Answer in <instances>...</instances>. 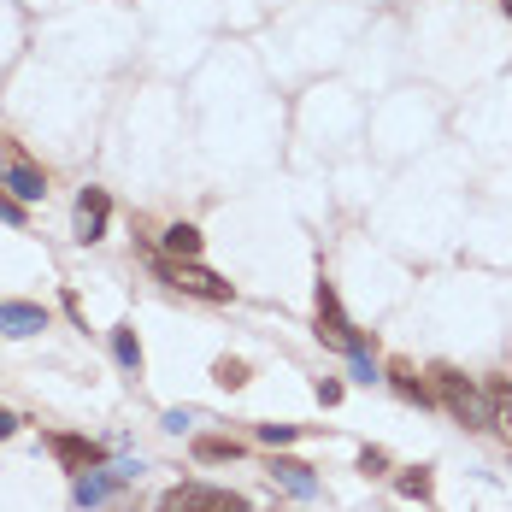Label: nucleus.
<instances>
[{
  "label": "nucleus",
  "instance_id": "aec40b11",
  "mask_svg": "<svg viewBox=\"0 0 512 512\" xmlns=\"http://www.w3.org/2000/svg\"><path fill=\"white\" fill-rule=\"evenodd\" d=\"M348 365H354V383H377V359L371 354H348Z\"/></svg>",
  "mask_w": 512,
  "mask_h": 512
},
{
  "label": "nucleus",
  "instance_id": "6e6552de",
  "mask_svg": "<svg viewBox=\"0 0 512 512\" xmlns=\"http://www.w3.org/2000/svg\"><path fill=\"white\" fill-rule=\"evenodd\" d=\"M48 330V307L36 301H0V336H36Z\"/></svg>",
  "mask_w": 512,
  "mask_h": 512
},
{
  "label": "nucleus",
  "instance_id": "6ab92c4d",
  "mask_svg": "<svg viewBox=\"0 0 512 512\" xmlns=\"http://www.w3.org/2000/svg\"><path fill=\"white\" fill-rule=\"evenodd\" d=\"M359 471H365V477H383V471H389V454H383V448H365V454H359Z\"/></svg>",
  "mask_w": 512,
  "mask_h": 512
},
{
  "label": "nucleus",
  "instance_id": "ddd939ff",
  "mask_svg": "<svg viewBox=\"0 0 512 512\" xmlns=\"http://www.w3.org/2000/svg\"><path fill=\"white\" fill-rule=\"evenodd\" d=\"M112 359H118L124 371H142V342H136V330H130V324H118V330H112Z\"/></svg>",
  "mask_w": 512,
  "mask_h": 512
},
{
  "label": "nucleus",
  "instance_id": "a211bd4d",
  "mask_svg": "<svg viewBox=\"0 0 512 512\" xmlns=\"http://www.w3.org/2000/svg\"><path fill=\"white\" fill-rule=\"evenodd\" d=\"M259 442L265 448H283V442H295V424H259Z\"/></svg>",
  "mask_w": 512,
  "mask_h": 512
},
{
  "label": "nucleus",
  "instance_id": "4be33fe9",
  "mask_svg": "<svg viewBox=\"0 0 512 512\" xmlns=\"http://www.w3.org/2000/svg\"><path fill=\"white\" fill-rule=\"evenodd\" d=\"M159 424H165V430H171V436H183V430H189V424H195V412L183 407V412H165V418H159Z\"/></svg>",
  "mask_w": 512,
  "mask_h": 512
},
{
  "label": "nucleus",
  "instance_id": "f257e3e1",
  "mask_svg": "<svg viewBox=\"0 0 512 512\" xmlns=\"http://www.w3.org/2000/svg\"><path fill=\"white\" fill-rule=\"evenodd\" d=\"M430 389H436V401L460 418L465 430H495V407H489V389H477L465 371L454 365H430Z\"/></svg>",
  "mask_w": 512,
  "mask_h": 512
},
{
  "label": "nucleus",
  "instance_id": "9b49d317",
  "mask_svg": "<svg viewBox=\"0 0 512 512\" xmlns=\"http://www.w3.org/2000/svg\"><path fill=\"white\" fill-rule=\"evenodd\" d=\"M389 383H395V395H401V401H418V407H430V401H436V389L412 371L407 359H395V365H389Z\"/></svg>",
  "mask_w": 512,
  "mask_h": 512
},
{
  "label": "nucleus",
  "instance_id": "393cba45",
  "mask_svg": "<svg viewBox=\"0 0 512 512\" xmlns=\"http://www.w3.org/2000/svg\"><path fill=\"white\" fill-rule=\"evenodd\" d=\"M501 12H507V18H512V0H501Z\"/></svg>",
  "mask_w": 512,
  "mask_h": 512
},
{
  "label": "nucleus",
  "instance_id": "dca6fc26",
  "mask_svg": "<svg viewBox=\"0 0 512 512\" xmlns=\"http://www.w3.org/2000/svg\"><path fill=\"white\" fill-rule=\"evenodd\" d=\"M395 489H401L407 501H430V465H412V471H401V477H395Z\"/></svg>",
  "mask_w": 512,
  "mask_h": 512
},
{
  "label": "nucleus",
  "instance_id": "1a4fd4ad",
  "mask_svg": "<svg viewBox=\"0 0 512 512\" xmlns=\"http://www.w3.org/2000/svg\"><path fill=\"white\" fill-rule=\"evenodd\" d=\"M0 189H12L18 201H42V195H48V177H42L36 165H24V159H12V165L0 171Z\"/></svg>",
  "mask_w": 512,
  "mask_h": 512
},
{
  "label": "nucleus",
  "instance_id": "20e7f679",
  "mask_svg": "<svg viewBox=\"0 0 512 512\" xmlns=\"http://www.w3.org/2000/svg\"><path fill=\"white\" fill-rule=\"evenodd\" d=\"M318 342H330V348H342V354H365V336L354 330V318L342 312V301H336L330 283H318Z\"/></svg>",
  "mask_w": 512,
  "mask_h": 512
},
{
  "label": "nucleus",
  "instance_id": "f03ea898",
  "mask_svg": "<svg viewBox=\"0 0 512 512\" xmlns=\"http://www.w3.org/2000/svg\"><path fill=\"white\" fill-rule=\"evenodd\" d=\"M154 271L171 283V289H183V295H195V301H230L236 289L218 277V271H206V265H195V259H154Z\"/></svg>",
  "mask_w": 512,
  "mask_h": 512
},
{
  "label": "nucleus",
  "instance_id": "a878e982",
  "mask_svg": "<svg viewBox=\"0 0 512 512\" xmlns=\"http://www.w3.org/2000/svg\"><path fill=\"white\" fill-rule=\"evenodd\" d=\"M0 171H6V165H0Z\"/></svg>",
  "mask_w": 512,
  "mask_h": 512
},
{
  "label": "nucleus",
  "instance_id": "b1692460",
  "mask_svg": "<svg viewBox=\"0 0 512 512\" xmlns=\"http://www.w3.org/2000/svg\"><path fill=\"white\" fill-rule=\"evenodd\" d=\"M12 430H18V412H6V407H0V442H6Z\"/></svg>",
  "mask_w": 512,
  "mask_h": 512
},
{
  "label": "nucleus",
  "instance_id": "4468645a",
  "mask_svg": "<svg viewBox=\"0 0 512 512\" xmlns=\"http://www.w3.org/2000/svg\"><path fill=\"white\" fill-rule=\"evenodd\" d=\"M489 407H495V430L512 442V383H501V377L489 383Z\"/></svg>",
  "mask_w": 512,
  "mask_h": 512
},
{
  "label": "nucleus",
  "instance_id": "0eeeda50",
  "mask_svg": "<svg viewBox=\"0 0 512 512\" xmlns=\"http://www.w3.org/2000/svg\"><path fill=\"white\" fill-rule=\"evenodd\" d=\"M106 218H112L106 189H83V195H77V236H83V242H101V236H106Z\"/></svg>",
  "mask_w": 512,
  "mask_h": 512
},
{
  "label": "nucleus",
  "instance_id": "f8f14e48",
  "mask_svg": "<svg viewBox=\"0 0 512 512\" xmlns=\"http://www.w3.org/2000/svg\"><path fill=\"white\" fill-rule=\"evenodd\" d=\"M165 259H201V230L195 224H171L165 230Z\"/></svg>",
  "mask_w": 512,
  "mask_h": 512
},
{
  "label": "nucleus",
  "instance_id": "423d86ee",
  "mask_svg": "<svg viewBox=\"0 0 512 512\" xmlns=\"http://www.w3.org/2000/svg\"><path fill=\"white\" fill-rule=\"evenodd\" d=\"M48 448H53V460L71 465L77 477H83V471H95V465H106V448H101V442H89V436H53Z\"/></svg>",
  "mask_w": 512,
  "mask_h": 512
},
{
  "label": "nucleus",
  "instance_id": "2eb2a0df",
  "mask_svg": "<svg viewBox=\"0 0 512 512\" xmlns=\"http://www.w3.org/2000/svg\"><path fill=\"white\" fill-rule=\"evenodd\" d=\"M236 454H242V442H230V436H201V442H195V460H206V465L236 460Z\"/></svg>",
  "mask_w": 512,
  "mask_h": 512
},
{
  "label": "nucleus",
  "instance_id": "412c9836",
  "mask_svg": "<svg viewBox=\"0 0 512 512\" xmlns=\"http://www.w3.org/2000/svg\"><path fill=\"white\" fill-rule=\"evenodd\" d=\"M0 224H24V201L18 195H0Z\"/></svg>",
  "mask_w": 512,
  "mask_h": 512
},
{
  "label": "nucleus",
  "instance_id": "7ed1b4c3",
  "mask_svg": "<svg viewBox=\"0 0 512 512\" xmlns=\"http://www.w3.org/2000/svg\"><path fill=\"white\" fill-rule=\"evenodd\" d=\"M142 477V465L136 460H118V465H95V471H83L77 483H71V501L83 512H95V507H106L112 501V489H124V483H136Z\"/></svg>",
  "mask_w": 512,
  "mask_h": 512
},
{
  "label": "nucleus",
  "instance_id": "39448f33",
  "mask_svg": "<svg viewBox=\"0 0 512 512\" xmlns=\"http://www.w3.org/2000/svg\"><path fill=\"white\" fill-rule=\"evenodd\" d=\"M154 512H248V501L230 489H212V483H177Z\"/></svg>",
  "mask_w": 512,
  "mask_h": 512
},
{
  "label": "nucleus",
  "instance_id": "f3484780",
  "mask_svg": "<svg viewBox=\"0 0 512 512\" xmlns=\"http://www.w3.org/2000/svg\"><path fill=\"white\" fill-rule=\"evenodd\" d=\"M212 383H218V389H242V383H248V359H218V365H212Z\"/></svg>",
  "mask_w": 512,
  "mask_h": 512
},
{
  "label": "nucleus",
  "instance_id": "9d476101",
  "mask_svg": "<svg viewBox=\"0 0 512 512\" xmlns=\"http://www.w3.org/2000/svg\"><path fill=\"white\" fill-rule=\"evenodd\" d=\"M271 477H277L295 501H312V495H318V477H312V465H301V460H271Z\"/></svg>",
  "mask_w": 512,
  "mask_h": 512
},
{
  "label": "nucleus",
  "instance_id": "5701e85b",
  "mask_svg": "<svg viewBox=\"0 0 512 512\" xmlns=\"http://www.w3.org/2000/svg\"><path fill=\"white\" fill-rule=\"evenodd\" d=\"M318 401L336 407V401H342V383H336V377H318Z\"/></svg>",
  "mask_w": 512,
  "mask_h": 512
}]
</instances>
